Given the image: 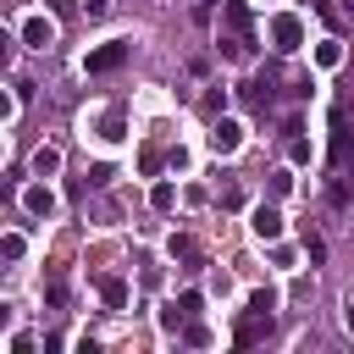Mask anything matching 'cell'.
Here are the masks:
<instances>
[{"instance_id":"cell-29","label":"cell","mask_w":354,"mask_h":354,"mask_svg":"<svg viewBox=\"0 0 354 354\" xmlns=\"http://www.w3.org/2000/svg\"><path fill=\"white\" fill-rule=\"evenodd\" d=\"M50 6H55V17H66V11L77 6V0H50Z\"/></svg>"},{"instance_id":"cell-17","label":"cell","mask_w":354,"mask_h":354,"mask_svg":"<svg viewBox=\"0 0 354 354\" xmlns=\"http://www.w3.org/2000/svg\"><path fill=\"white\" fill-rule=\"evenodd\" d=\"M315 61H321V66H337V61H343V44H337V39H326V44L315 50Z\"/></svg>"},{"instance_id":"cell-25","label":"cell","mask_w":354,"mask_h":354,"mask_svg":"<svg viewBox=\"0 0 354 354\" xmlns=\"http://www.w3.org/2000/svg\"><path fill=\"white\" fill-rule=\"evenodd\" d=\"M304 254H310V266H321V260H326V243H321V238H304Z\"/></svg>"},{"instance_id":"cell-18","label":"cell","mask_w":354,"mask_h":354,"mask_svg":"<svg viewBox=\"0 0 354 354\" xmlns=\"http://www.w3.org/2000/svg\"><path fill=\"white\" fill-rule=\"evenodd\" d=\"M288 155H293V166H304V160H310V138H299V133H288Z\"/></svg>"},{"instance_id":"cell-15","label":"cell","mask_w":354,"mask_h":354,"mask_svg":"<svg viewBox=\"0 0 354 354\" xmlns=\"http://www.w3.org/2000/svg\"><path fill=\"white\" fill-rule=\"evenodd\" d=\"M0 254H6V260H22V254H28V238H22V232H6V238H0Z\"/></svg>"},{"instance_id":"cell-16","label":"cell","mask_w":354,"mask_h":354,"mask_svg":"<svg viewBox=\"0 0 354 354\" xmlns=\"http://www.w3.org/2000/svg\"><path fill=\"white\" fill-rule=\"evenodd\" d=\"M44 304H50V310H61V304H66V282H61V277H50V282H44Z\"/></svg>"},{"instance_id":"cell-22","label":"cell","mask_w":354,"mask_h":354,"mask_svg":"<svg viewBox=\"0 0 354 354\" xmlns=\"http://www.w3.org/2000/svg\"><path fill=\"white\" fill-rule=\"evenodd\" d=\"M216 199H221V210H243V188H232V183H227Z\"/></svg>"},{"instance_id":"cell-3","label":"cell","mask_w":354,"mask_h":354,"mask_svg":"<svg viewBox=\"0 0 354 354\" xmlns=\"http://www.w3.org/2000/svg\"><path fill=\"white\" fill-rule=\"evenodd\" d=\"M271 44H277L282 55H293V50L304 44V22H299L293 11H277V17H271Z\"/></svg>"},{"instance_id":"cell-21","label":"cell","mask_w":354,"mask_h":354,"mask_svg":"<svg viewBox=\"0 0 354 354\" xmlns=\"http://www.w3.org/2000/svg\"><path fill=\"white\" fill-rule=\"evenodd\" d=\"M183 343H194V348H205V343H210V326H199V321H188V326H183Z\"/></svg>"},{"instance_id":"cell-4","label":"cell","mask_w":354,"mask_h":354,"mask_svg":"<svg viewBox=\"0 0 354 354\" xmlns=\"http://www.w3.org/2000/svg\"><path fill=\"white\" fill-rule=\"evenodd\" d=\"M348 155H354L348 116H343V111H332V155H326V160H332V171H343V166H348Z\"/></svg>"},{"instance_id":"cell-6","label":"cell","mask_w":354,"mask_h":354,"mask_svg":"<svg viewBox=\"0 0 354 354\" xmlns=\"http://www.w3.org/2000/svg\"><path fill=\"white\" fill-rule=\"evenodd\" d=\"M266 332H271V315H266V310H243V315H238V332H232V343H238V348H249V343H260Z\"/></svg>"},{"instance_id":"cell-7","label":"cell","mask_w":354,"mask_h":354,"mask_svg":"<svg viewBox=\"0 0 354 354\" xmlns=\"http://www.w3.org/2000/svg\"><path fill=\"white\" fill-rule=\"evenodd\" d=\"M249 227H254V238H260V243H277V238H282V210H277V205H254Z\"/></svg>"},{"instance_id":"cell-14","label":"cell","mask_w":354,"mask_h":354,"mask_svg":"<svg viewBox=\"0 0 354 354\" xmlns=\"http://www.w3.org/2000/svg\"><path fill=\"white\" fill-rule=\"evenodd\" d=\"M149 205H155V210H171V205H177V188H171V183H155V188H149Z\"/></svg>"},{"instance_id":"cell-9","label":"cell","mask_w":354,"mask_h":354,"mask_svg":"<svg viewBox=\"0 0 354 354\" xmlns=\"http://www.w3.org/2000/svg\"><path fill=\"white\" fill-rule=\"evenodd\" d=\"M22 210H28V216H55V194H50L44 183L22 188Z\"/></svg>"},{"instance_id":"cell-27","label":"cell","mask_w":354,"mask_h":354,"mask_svg":"<svg viewBox=\"0 0 354 354\" xmlns=\"http://www.w3.org/2000/svg\"><path fill=\"white\" fill-rule=\"evenodd\" d=\"M88 183H94V188H105V183H111V166H105V160H100V166H88Z\"/></svg>"},{"instance_id":"cell-19","label":"cell","mask_w":354,"mask_h":354,"mask_svg":"<svg viewBox=\"0 0 354 354\" xmlns=\"http://www.w3.org/2000/svg\"><path fill=\"white\" fill-rule=\"evenodd\" d=\"M249 310H266V315H271V310H277V293H271V288H254V293H249Z\"/></svg>"},{"instance_id":"cell-8","label":"cell","mask_w":354,"mask_h":354,"mask_svg":"<svg viewBox=\"0 0 354 354\" xmlns=\"http://www.w3.org/2000/svg\"><path fill=\"white\" fill-rule=\"evenodd\" d=\"M50 39H55V22H50V17H28V22H22V44H28V50H44Z\"/></svg>"},{"instance_id":"cell-28","label":"cell","mask_w":354,"mask_h":354,"mask_svg":"<svg viewBox=\"0 0 354 354\" xmlns=\"http://www.w3.org/2000/svg\"><path fill=\"white\" fill-rule=\"evenodd\" d=\"M83 11H88V17H105V11H111V0H83Z\"/></svg>"},{"instance_id":"cell-12","label":"cell","mask_w":354,"mask_h":354,"mask_svg":"<svg viewBox=\"0 0 354 354\" xmlns=\"http://www.w3.org/2000/svg\"><path fill=\"white\" fill-rule=\"evenodd\" d=\"M100 299H105L111 310H127V282H122V277H100Z\"/></svg>"},{"instance_id":"cell-5","label":"cell","mask_w":354,"mask_h":354,"mask_svg":"<svg viewBox=\"0 0 354 354\" xmlns=\"http://www.w3.org/2000/svg\"><path fill=\"white\" fill-rule=\"evenodd\" d=\"M238 144H243V122H232V116H216V122H210V149H216V155H232Z\"/></svg>"},{"instance_id":"cell-23","label":"cell","mask_w":354,"mask_h":354,"mask_svg":"<svg viewBox=\"0 0 354 354\" xmlns=\"http://www.w3.org/2000/svg\"><path fill=\"white\" fill-rule=\"evenodd\" d=\"M177 304H183V315H199V310H205V299H199L194 288H183V293H177Z\"/></svg>"},{"instance_id":"cell-11","label":"cell","mask_w":354,"mask_h":354,"mask_svg":"<svg viewBox=\"0 0 354 354\" xmlns=\"http://www.w3.org/2000/svg\"><path fill=\"white\" fill-rule=\"evenodd\" d=\"M28 166H33V177H55V171H61V149H55V144H39Z\"/></svg>"},{"instance_id":"cell-1","label":"cell","mask_w":354,"mask_h":354,"mask_svg":"<svg viewBox=\"0 0 354 354\" xmlns=\"http://www.w3.org/2000/svg\"><path fill=\"white\" fill-rule=\"evenodd\" d=\"M221 55L227 61H254V11L243 0H227L221 6Z\"/></svg>"},{"instance_id":"cell-10","label":"cell","mask_w":354,"mask_h":354,"mask_svg":"<svg viewBox=\"0 0 354 354\" xmlns=\"http://www.w3.org/2000/svg\"><path fill=\"white\" fill-rule=\"evenodd\" d=\"M100 138H105V144H122V138H127V111H122V105H111V111H105Z\"/></svg>"},{"instance_id":"cell-26","label":"cell","mask_w":354,"mask_h":354,"mask_svg":"<svg viewBox=\"0 0 354 354\" xmlns=\"http://www.w3.org/2000/svg\"><path fill=\"white\" fill-rule=\"evenodd\" d=\"M221 105H227V94H221V88H210V94H205V116H216Z\"/></svg>"},{"instance_id":"cell-20","label":"cell","mask_w":354,"mask_h":354,"mask_svg":"<svg viewBox=\"0 0 354 354\" xmlns=\"http://www.w3.org/2000/svg\"><path fill=\"white\" fill-rule=\"evenodd\" d=\"M183 321H188V315H183V304H177V299H171V304H166V310H160V326H166V332H177V326H183Z\"/></svg>"},{"instance_id":"cell-2","label":"cell","mask_w":354,"mask_h":354,"mask_svg":"<svg viewBox=\"0 0 354 354\" xmlns=\"http://www.w3.org/2000/svg\"><path fill=\"white\" fill-rule=\"evenodd\" d=\"M122 61H127V39H105L100 50H88V55H83V72H88V77H100V72H116Z\"/></svg>"},{"instance_id":"cell-30","label":"cell","mask_w":354,"mask_h":354,"mask_svg":"<svg viewBox=\"0 0 354 354\" xmlns=\"http://www.w3.org/2000/svg\"><path fill=\"white\" fill-rule=\"evenodd\" d=\"M343 11H354V0H343Z\"/></svg>"},{"instance_id":"cell-24","label":"cell","mask_w":354,"mask_h":354,"mask_svg":"<svg viewBox=\"0 0 354 354\" xmlns=\"http://www.w3.org/2000/svg\"><path fill=\"white\" fill-rule=\"evenodd\" d=\"M138 166H144V177H155V171H160V149H155V144H149V149H144V155H138Z\"/></svg>"},{"instance_id":"cell-13","label":"cell","mask_w":354,"mask_h":354,"mask_svg":"<svg viewBox=\"0 0 354 354\" xmlns=\"http://www.w3.org/2000/svg\"><path fill=\"white\" fill-rule=\"evenodd\" d=\"M166 249H171V260H188V266H205V260H199V249H194V238H188V232H171V243H166Z\"/></svg>"}]
</instances>
